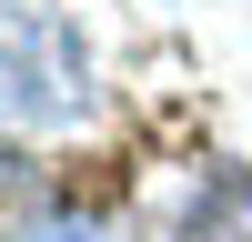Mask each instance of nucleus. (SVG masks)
I'll return each mask as SVG.
<instances>
[{
	"mask_svg": "<svg viewBox=\"0 0 252 242\" xmlns=\"http://www.w3.org/2000/svg\"><path fill=\"white\" fill-rule=\"evenodd\" d=\"M182 242H252V172L242 161H212L182 202Z\"/></svg>",
	"mask_w": 252,
	"mask_h": 242,
	"instance_id": "obj_1",
	"label": "nucleus"
},
{
	"mask_svg": "<svg viewBox=\"0 0 252 242\" xmlns=\"http://www.w3.org/2000/svg\"><path fill=\"white\" fill-rule=\"evenodd\" d=\"M31 242H121V232H111V222H40Z\"/></svg>",
	"mask_w": 252,
	"mask_h": 242,
	"instance_id": "obj_2",
	"label": "nucleus"
}]
</instances>
